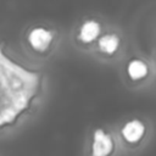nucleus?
Returning <instances> with one entry per match:
<instances>
[{"label": "nucleus", "mask_w": 156, "mask_h": 156, "mask_svg": "<svg viewBox=\"0 0 156 156\" xmlns=\"http://www.w3.org/2000/svg\"><path fill=\"white\" fill-rule=\"evenodd\" d=\"M100 34V24L96 21H87L82 24L79 29V39L84 43H90L98 38Z\"/></svg>", "instance_id": "nucleus-5"}, {"label": "nucleus", "mask_w": 156, "mask_h": 156, "mask_svg": "<svg viewBox=\"0 0 156 156\" xmlns=\"http://www.w3.org/2000/svg\"><path fill=\"white\" fill-rule=\"evenodd\" d=\"M127 72L132 79L138 80V79L144 78L147 74V66L141 60H132L128 63Z\"/></svg>", "instance_id": "nucleus-6"}, {"label": "nucleus", "mask_w": 156, "mask_h": 156, "mask_svg": "<svg viewBox=\"0 0 156 156\" xmlns=\"http://www.w3.org/2000/svg\"><path fill=\"white\" fill-rule=\"evenodd\" d=\"M40 90V73L10 58L0 45V128L29 108Z\"/></svg>", "instance_id": "nucleus-1"}, {"label": "nucleus", "mask_w": 156, "mask_h": 156, "mask_svg": "<svg viewBox=\"0 0 156 156\" xmlns=\"http://www.w3.org/2000/svg\"><path fill=\"white\" fill-rule=\"evenodd\" d=\"M113 149V143L110 134L102 129H96L91 145V156H108Z\"/></svg>", "instance_id": "nucleus-2"}, {"label": "nucleus", "mask_w": 156, "mask_h": 156, "mask_svg": "<svg viewBox=\"0 0 156 156\" xmlns=\"http://www.w3.org/2000/svg\"><path fill=\"white\" fill-rule=\"evenodd\" d=\"M144 132H145V127L138 119L129 121L122 128V134H123L124 139L127 141H129V143H136V141H139L141 139V136L144 135Z\"/></svg>", "instance_id": "nucleus-4"}, {"label": "nucleus", "mask_w": 156, "mask_h": 156, "mask_svg": "<svg viewBox=\"0 0 156 156\" xmlns=\"http://www.w3.org/2000/svg\"><path fill=\"white\" fill-rule=\"evenodd\" d=\"M99 49L105 54H113L119 45V38L115 34H107L99 39Z\"/></svg>", "instance_id": "nucleus-7"}, {"label": "nucleus", "mask_w": 156, "mask_h": 156, "mask_svg": "<svg viewBox=\"0 0 156 156\" xmlns=\"http://www.w3.org/2000/svg\"><path fill=\"white\" fill-rule=\"evenodd\" d=\"M52 38L54 37L50 30L43 27H37L30 30L28 35V41L35 51H45L50 46Z\"/></svg>", "instance_id": "nucleus-3"}]
</instances>
